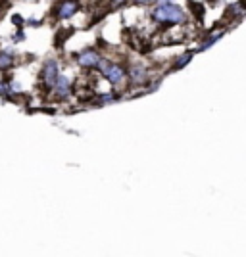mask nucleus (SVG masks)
<instances>
[{
	"mask_svg": "<svg viewBox=\"0 0 246 257\" xmlns=\"http://www.w3.org/2000/svg\"><path fill=\"white\" fill-rule=\"evenodd\" d=\"M14 23H18V25H22V16H14Z\"/></svg>",
	"mask_w": 246,
	"mask_h": 257,
	"instance_id": "nucleus-13",
	"label": "nucleus"
},
{
	"mask_svg": "<svg viewBox=\"0 0 246 257\" xmlns=\"http://www.w3.org/2000/svg\"><path fill=\"white\" fill-rule=\"evenodd\" d=\"M191 58H193V52H187V54H183V56H179V58H177V62H175V69L185 67V65L191 62Z\"/></svg>",
	"mask_w": 246,
	"mask_h": 257,
	"instance_id": "nucleus-9",
	"label": "nucleus"
},
{
	"mask_svg": "<svg viewBox=\"0 0 246 257\" xmlns=\"http://www.w3.org/2000/svg\"><path fill=\"white\" fill-rule=\"evenodd\" d=\"M98 60H100V56H98L93 48L77 54V62H79V65H83V67H97Z\"/></svg>",
	"mask_w": 246,
	"mask_h": 257,
	"instance_id": "nucleus-4",
	"label": "nucleus"
},
{
	"mask_svg": "<svg viewBox=\"0 0 246 257\" xmlns=\"http://www.w3.org/2000/svg\"><path fill=\"white\" fill-rule=\"evenodd\" d=\"M52 88L58 98H65V96H69V92H71V83H69L67 77L58 75V79H56V83H54Z\"/></svg>",
	"mask_w": 246,
	"mask_h": 257,
	"instance_id": "nucleus-6",
	"label": "nucleus"
},
{
	"mask_svg": "<svg viewBox=\"0 0 246 257\" xmlns=\"http://www.w3.org/2000/svg\"><path fill=\"white\" fill-rule=\"evenodd\" d=\"M14 65V56L8 52H0V69H10Z\"/></svg>",
	"mask_w": 246,
	"mask_h": 257,
	"instance_id": "nucleus-8",
	"label": "nucleus"
},
{
	"mask_svg": "<svg viewBox=\"0 0 246 257\" xmlns=\"http://www.w3.org/2000/svg\"><path fill=\"white\" fill-rule=\"evenodd\" d=\"M58 64L50 60V62H46L43 67V73H41V79H43V83L46 88H52L54 83H56V79H58Z\"/></svg>",
	"mask_w": 246,
	"mask_h": 257,
	"instance_id": "nucleus-3",
	"label": "nucleus"
},
{
	"mask_svg": "<svg viewBox=\"0 0 246 257\" xmlns=\"http://www.w3.org/2000/svg\"><path fill=\"white\" fill-rule=\"evenodd\" d=\"M191 8L194 10V14H196V18H198V20H202V14H204L202 6L198 8V4H196V2H191Z\"/></svg>",
	"mask_w": 246,
	"mask_h": 257,
	"instance_id": "nucleus-10",
	"label": "nucleus"
},
{
	"mask_svg": "<svg viewBox=\"0 0 246 257\" xmlns=\"http://www.w3.org/2000/svg\"><path fill=\"white\" fill-rule=\"evenodd\" d=\"M152 18H154L156 22H163V23H185V20H187L181 6L170 4V2L160 4V6L154 10Z\"/></svg>",
	"mask_w": 246,
	"mask_h": 257,
	"instance_id": "nucleus-1",
	"label": "nucleus"
},
{
	"mask_svg": "<svg viewBox=\"0 0 246 257\" xmlns=\"http://www.w3.org/2000/svg\"><path fill=\"white\" fill-rule=\"evenodd\" d=\"M97 67H100V71L104 73V77H106L112 85H118V83H121L125 79V71L118 64H110L106 60H98Z\"/></svg>",
	"mask_w": 246,
	"mask_h": 257,
	"instance_id": "nucleus-2",
	"label": "nucleus"
},
{
	"mask_svg": "<svg viewBox=\"0 0 246 257\" xmlns=\"http://www.w3.org/2000/svg\"><path fill=\"white\" fill-rule=\"evenodd\" d=\"M135 4H142V6H148V4H152V2H156V0H133Z\"/></svg>",
	"mask_w": 246,
	"mask_h": 257,
	"instance_id": "nucleus-12",
	"label": "nucleus"
},
{
	"mask_svg": "<svg viewBox=\"0 0 246 257\" xmlns=\"http://www.w3.org/2000/svg\"><path fill=\"white\" fill-rule=\"evenodd\" d=\"M129 75H131V79H133V83H140V81L146 79V69H144L142 65H133Z\"/></svg>",
	"mask_w": 246,
	"mask_h": 257,
	"instance_id": "nucleus-7",
	"label": "nucleus"
},
{
	"mask_svg": "<svg viewBox=\"0 0 246 257\" xmlns=\"http://www.w3.org/2000/svg\"><path fill=\"white\" fill-rule=\"evenodd\" d=\"M77 10H79V2H77V0H64V2L60 4V8H58V18L69 20Z\"/></svg>",
	"mask_w": 246,
	"mask_h": 257,
	"instance_id": "nucleus-5",
	"label": "nucleus"
},
{
	"mask_svg": "<svg viewBox=\"0 0 246 257\" xmlns=\"http://www.w3.org/2000/svg\"><path fill=\"white\" fill-rule=\"evenodd\" d=\"M0 94H2V96H8V94H10V90H8V86H6V85H2V83H0Z\"/></svg>",
	"mask_w": 246,
	"mask_h": 257,
	"instance_id": "nucleus-11",
	"label": "nucleus"
}]
</instances>
